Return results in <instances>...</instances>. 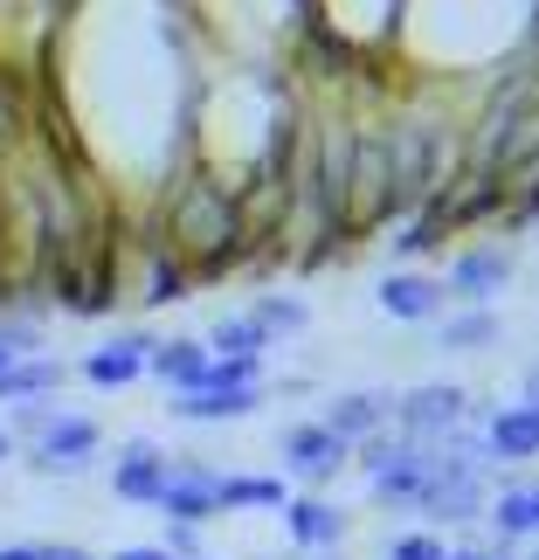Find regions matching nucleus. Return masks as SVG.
<instances>
[{"instance_id":"14","label":"nucleus","mask_w":539,"mask_h":560,"mask_svg":"<svg viewBox=\"0 0 539 560\" xmlns=\"http://www.w3.org/2000/svg\"><path fill=\"white\" fill-rule=\"evenodd\" d=\"M436 339H443V353H484V347H499V339H505V326H499V312H491V305H470V312H449Z\"/></svg>"},{"instance_id":"11","label":"nucleus","mask_w":539,"mask_h":560,"mask_svg":"<svg viewBox=\"0 0 539 560\" xmlns=\"http://www.w3.org/2000/svg\"><path fill=\"white\" fill-rule=\"evenodd\" d=\"M284 526L297 547H339L347 540V512L326 499H284Z\"/></svg>"},{"instance_id":"17","label":"nucleus","mask_w":539,"mask_h":560,"mask_svg":"<svg viewBox=\"0 0 539 560\" xmlns=\"http://www.w3.org/2000/svg\"><path fill=\"white\" fill-rule=\"evenodd\" d=\"M256 326H263L270 332V347H277V339H291V332H305L312 326V312H305V298H284V291H270V298H256Z\"/></svg>"},{"instance_id":"18","label":"nucleus","mask_w":539,"mask_h":560,"mask_svg":"<svg viewBox=\"0 0 539 560\" xmlns=\"http://www.w3.org/2000/svg\"><path fill=\"white\" fill-rule=\"evenodd\" d=\"M243 505L284 512V478H222V512H243Z\"/></svg>"},{"instance_id":"2","label":"nucleus","mask_w":539,"mask_h":560,"mask_svg":"<svg viewBox=\"0 0 539 560\" xmlns=\"http://www.w3.org/2000/svg\"><path fill=\"white\" fill-rule=\"evenodd\" d=\"M97 443H104V429H97L91 416H56V422L35 436V457H28V464L42 470V478H77V470H91Z\"/></svg>"},{"instance_id":"13","label":"nucleus","mask_w":539,"mask_h":560,"mask_svg":"<svg viewBox=\"0 0 539 560\" xmlns=\"http://www.w3.org/2000/svg\"><path fill=\"white\" fill-rule=\"evenodd\" d=\"M201 368H208V347H201V339H166V347L145 353V374H153L160 387H174V395H187V387L201 381Z\"/></svg>"},{"instance_id":"6","label":"nucleus","mask_w":539,"mask_h":560,"mask_svg":"<svg viewBox=\"0 0 539 560\" xmlns=\"http://www.w3.org/2000/svg\"><path fill=\"white\" fill-rule=\"evenodd\" d=\"M166 450L160 443H145V436H132L125 443V457H118V478H112V491L125 505H160V485H166Z\"/></svg>"},{"instance_id":"28","label":"nucleus","mask_w":539,"mask_h":560,"mask_svg":"<svg viewBox=\"0 0 539 560\" xmlns=\"http://www.w3.org/2000/svg\"><path fill=\"white\" fill-rule=\"evenodd\" d=\"M526 408H539V368L526 374Z\"/></svg>"},{"instance_id":"23","label":"nucleus","mask_w":539,"mask_h":560,"mask_svg":"<svg viewBox=\"0 0 539 560\" xmlns=\"http://www.w3.org/2000/svg\"><path fill=\"white\" fill-rule=\"evenodd\" d=\"M429 243H436V222H415L408 235H395V249H401V256H415V249H429Z\"/></svg>"},{"instance_id":"21","label":"nucleus","mask_w":539,"mask_h":560,"mask_svg":"<svg viewBox=\"0 0 539 560\" xmlns=\"http://www.w3.org/2000/svg\"><path fill=\"white\" fill-rule=\"evenodd\" d=\"M35 353V326H0V374L14 368V360Z\"/></svg>"},{"instance_id":"10","label":"nucleus","mask_w":539,"mask_h":560,"mask_svg":"<svg viewBox=\"0 0 539 560\" xmlns=\"http://www.w3.org/2000/svg\"><path fill=\"white\" fill-rule=\"evenodd\" d=\"M160 339H145V332H118V339H104V347L83 360V374H91L97 387H125V381H139L145 374V353H153Z\"/></svg>"},{"instance_id":"20","label":"nucleus","mask_w":539,"mask_h":560,"mask_svg":"<svg viewBox=\"0 0 539 560\" xmlns=\"http://www.w3.org/2000/svg\"><path fill=\"white\" fill-rule=\"evenodd\" d=\"M62 416L56 408V395H35V401H14V429H28V436H42V429H49Z\"/></svg>"},{"instance_id":"31","label":"nucleus","mask_w":539,"mask_h":560,"mask_svg":"<svg viewBox=\"0 0 539 560\" xmlns=\"http://www.w3.org/2000/svg\"><path fill=\"white\" fill-rule=\"evenodd\" d=\"M532 560H539V547H532Z\"/></svg>"},{"instance_id":"5","label":"nucleus","mask_w":539,"mask_h":560,"mask_svg":"<svg viewBox=\"0 0 539 560\" xmlns=\"http://www.w3.org/2000/svg\"><path fill=\"white\" fill-rule=\"evenodd\" d=\"M347 457H353V443H339L326 422H297L291 436H284V464H291L305 485H326Z\"/></svg>"},{"instance_id":"12","label":"nucleus","mask_w":539,"mask_h":560,"mask_svg":"<svg viewBox=\"0 0 539 560\" xmlns=\"http://www.w3.org/2000/svg\"><path fill=\"white\" fill-rule=\"evenodd\" d=\"M256 401H263V387H222V395H174L166 408L180 422H243L256 416Z\"/></svg>"},{"instance_id":"22","label":"nucleus","mask_w":539,"mask_h":560,"mask_svg":"<svg viewBox=\"0 0 539 560\" xmlns=\"http://www.w3.org/2000/svg\"><path fill=\"white\" fill-rule=\"evenodd\" d=\"M180 284H187L180 264H160V270H153V291H145V298H153V305H174V298H187Z\"/></svg>"},{"instance_id":"19","label":"nucleus","mask_w":539,"mask_h":560,"mask_svg":"<svg viewBox=\"0 0 539 560\" xmlns=\"http://www.w3.org/2000/svg\"><path fill=\"white\" fill-rule=\"evenodd\" d=\"M387 560H449V547L436 540V533H401V540L387 547Z\"/></svg>"},{"instance_id":"3","label":"nucleus","mask_w":539,"mask_h":560,"mask_svg":"<svg viewBox=\"0 0 539 560\" xmlns=\"http://www.w3.org/2000/svg\"><path fill=\"white\" fill-rule=\"evenodd\" d=\"M222 512V478H214L208 464H174L160 485V520L166 526H201Z\"/></svg>"},{"instance_id":"8","label":"nucleus","mask_w":539,"mask_h":560,"mask_svg":"<svg viewBox=\"0 0 539 560\" xmlns=\"http://www.w3.org/2000/svg\"><path fill=\"white\" fill-rule=\"evenodd\" d=\"M505 284H512L505 249H464L457 264H449V298H464V305H491Z\"/></svg>"},{"instance_id":"9","label":"nucleus","mask_w":539,"mask_h":560,"mask_svg":"<svg viewBox=\"0 0 539 560\" xmlns=\"http://www.w3.org/2000/svg\"><path fill=\"white\" fill-rule=\"evenodd\" d=\"M484 450H491V464H532L539 457V408H499L484 429Z\"/></svg>"},{"instance_id":"25","label":"nucleus","mask_w":539,"mask_h":560,"mask_svg":"<svg viewBox=\"0 0 539 560\" xmlns=\"http://www.w3.org/2000/svg\"><path fill=\"white\" fill-rule=\"evenodd\" d=\"M42 560H97V553H83V547H42Z\"/></svg>"},{"instance_id":"26","label":"nucleus","mask_w":539,"mask_h":560,"mask_svg":"<svg viewBox=\"0 0 539 560\" xmlns=\"http://www.w3.org/2000/svg\"><path fill=\"white\" fill-rule=\"evenodd\" d=\"M0 560H42V547H0Z\"/></svg>"},{"instance_id":"16","label":"nucleus","mask_w":539,"mask_h":560,"mask_svg":"<svg viewBox=\"0 0 539 560\" xmlns=\"http://www.w3.org/2000/svg\"><path fill=\"white\" fill-rule=\"evenodd\" d=\"M56 387H62V360H14V368L8 374H0V401H35V395H56Z\"/></svg>"},{"instance_id":"1","label":"nucleus","mask_w":539,"mask_h":560,"mask_svg":"<svg viewBox=\"0 0 539 560\" xmlns=\"http://www.w3.org/2000/svg\"><path fill=\"white\" fill-rule=\"evenodd\" d=\"M395 429H401L408 443H443V436H457V429H464V387L429 381V387H415V395H401V401H395Z\"/></svg>"},{"instance_id":"7","label":"nucleus","mask_w":539,"mask_h":560,"mask_svg":"<svg viewBox=\"0 0 539 560\" xmlns=\"http://www.w3.org/2000/svg\"><path fill=\"white\" fill-rule=\"evenodd\" d=\"M387 416H395V395H366V387H353V395H332L326 401V422L339 443H366V436H380Z\"/></svg>"},{"instance_id":"4","label":"nucleus","mask_w":539,"mask_h":560,"mask_svg":"<svg viewBox=\"0 0 539 560\" xmlns=\"http://www.w3.org/2000/svg\"><path fill=\"white\" fill-rule=\"evenodd\" d=\"M374 298H380L387 318H408V326H429V318H443V305H449V291L436 277H415V270H387Z\"/></svg>"},{"instance_id":"30","label":"nucleus","mask_w":539,"mask_h":560,"mask_svg":"<svg viewBox=\"0 0 539 560\" xmlns=\"http://www.w3.org/2000/svg\"><path fill=\"white\" fill-rule=\"evenodd\" d=\"M526 505H532V526H539V485H526Z\"/></svg>"},{"instance_id":"29","label":"nucleus","mask_w":539,"mask_h":560,"mask_svg":"<svg viewBox=\"0 0 539 560\" xmlns=\"http://www.w3.org/2000/svg\"><path fill=\"white\" fill-rule=\"evenodd\" d=\"M14 457V429H0V464H8Z\"/></svg>"},{"instance_id":"15","label":"nucleus","mask_w":539,"mask_h":560,"mask_svg":"<svg viewBox=\"0 0 539 560\" xmlns=\"http://www.w3.org/2000/svg\"><path fill=\"white\" fill-rule=\"evenodd\" d=\"M270 353V332L256 326V318H214V332H208V360H263Z\"/></svg>"},{"instance_id":"27","label":"nucleus","mask_w":539,"mask_h":560,"mask_svg":"<svg viewBox=\"0 0 539 560\" xmlns=\"http://www.w3.org/2000/svg\"><path fill=\"white\" fill-rule=\"evenodd\" d=\"M449 560H505V553H484V547H464V553H449Z\"/></svg>"},{"instance_id":"24","label":"nucleus","mask_w":539,"mask_h":560,"mask_svg":"<svg viewBox=\"0 0 539 560\" xmlns=\"http://www.w3.org/2000/svg\"><path fill=\"white\" fill-rule=\"evenodd\" d=\"M112 560H174V553H166V547H118Z\"/></svg>"}]
</instances>
